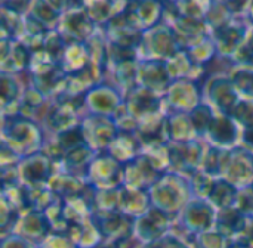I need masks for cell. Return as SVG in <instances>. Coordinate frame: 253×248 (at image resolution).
Wrapping results in <instances>:
<instances>
[{
	"label": "cell",
	"instance_id": "cell-1",
	"mask_svg": "<svg viewBox=\"0 0 253 248\" xmlns=\"http://www.w3.org/2000/svg\"><path fill=\"white\" fill-rule=\"evenodd\" d=\"M168 226V216L160 210H153L147 217L141 219L139 234L147 240H156L162 237Z\"/></svg>",
	"mask_w": 253,
	"mask_h": 248
},
{
	"label": "cell",
	"instance_id": "cell-2",
	"mask_svg": "<svg viewBox=\"0 0 253 248\" xmlns=\"http://www.w3.org/2000/svg\"><path fill=\"white\" fill-rule=\"evenodd\" d=\"M245 228V217L240 210H224L218 219V229L224 237L242 234Z\"/></svg>",
	"mask_w": 253,
	"mask_h": 248
},
{
	"label": "cell",
	"instance_id": "cell-3",
	"mask_svg": "<svg viewBox=\"0 0 253 248\" xmlns=\"http://www.w3.org/2000/svg\"><path fill=\"white\" fill-rule=\"evenodd\" d=\"M203 25L199 21H194L191 18H184L181 22H178V34L176 38L179 43L190 44V47H196V41L202 38Z\"/></svg>",
	"mask_w": 253,
	"mask_h": 248
},
{
	"label": "cell",
	"instance_id": "cell-4",
	"mask_svg": "<svg viewBox=\"0 0 253 248\" xmlns=\"http://www.w3.org/2000/svg\"><path fill=\"white\" fill-rule=\"evenodd\" d=\"M22 172L27 180L33 183L42 182L49 177V161L43 155H34L22 167Z\"/></svg>",
	"mask_w": 253,
	"mask_h": 248
},
{
	"label": "cell",
	"instance_id": "cell-5",
	"mask_svg": "<svg viewBox=\"0 0 253 248\" xmlns=\"http://www.w3.org/2000/svg\"><path fill=\"white\" fill-rule=\"evenodd\" d=\"M169 157H170V161L175 166H179V167L194 166V163L199 161L197 145L185 143V145H179L176 148H172L170 152H169Z\"/></svg>",
	"mask_w": 253,
	"mask_h": 248
},
{
	"label": "cell",
	"instance_id": "cell-6",
	"mask_svg": "<svg viewBox=\"0 0 253 248\" xmlns=\"http://www.w3.org/2000/svg\"><path fill=\"white\" fill-rule=\"evenodd\" d=\"M211 135L219 143H231L236 138V129L228 118L222 117L212 121Z\"/></svg>",
	"mask_w": 253,
	"mask_h": 248
},
{
	"label": "cell",
	"instance_id": "cell-7",
	"mask_svg": "<svg viewBox=\"0 0 253 248\" xmlns=\"http://www.w3.org/2000/svg\"><path fill=\"white\" fill-rule=\"evenodd\" d=\"M243 34H245V30H243V27H239V25L236 27V25L224 24L221 28H218L219 44L227 50L234 49L243 38Z\"/></svg>",
	"mask_w": 253,
	"mask_h": 248
},
{
	"label": "cell",
	"instance_id": "cell-8",
	"mask_svg": "<svg viewBox=\"0 0 253 248\" xmlns=\"http://www.w3.org/2000/svg\"><path fill=\"white\" fill-rule=\"evenodd\" d=\"M67 31L74 38H84L92 31V22L83 13H73L67 19Z\"/></svg>",
	"mask_w": 253,
	"mask_h": 248
},
{
	"label": "cell",
	"instance_id": "cell-9",
	"mask_svg": "<svg viewBox=\"0 0 253 248\" xmlns=\"http://www.w3.org/2000/svg\"><path fill=\"white\" fill-rule=\"evenodd\" d=\"M209 195H211V200L215 204H218L221 207H228L230 204L234 203V198L237 195V191L231 185H228L227 182H222L221 180V182L213 183V188H212V191H211Z\"/></svg>",
	"mask_w": 253,
	"mask_h": 248
},
{
	"label": "cell",
	"instance_id": "cell-10",
	"mask_svg": "<svg viewBox=\"0 0 253 248\" xmlns=\"http://www.w3.org/2000/svg\"><path fill=\"white\" fill-rule=\"evenodd\" d=\"M187 222L188 226H191L193 229H205L208 228L211 223V209H208L206 206L202 204H196L190 209L188 214H187Z\"/></svg>",
	"mask_w": 253,
	"mask_h": 248
},
{
	"label": "cell",
	"instance_id": "cell-11",
	"mask_svg": "<svg viewBox=\"0 0 253 248\" xmlns=\"http://www.w3.org/2000/svg\"><path fill=\"white\" fill-rule=\"evenodd\" d=\"M142 192H122L119 197V206L126 212V213H142L145 209L147 201H142Z\"/></svg>",
	"mask_w": 253,
	"mask_h": 248
},
{
	"label": "cell",
	"instance_id": "cell-12",
	"mask_svg": "<svg viewBox=\"0 0 253 248\" xmlns=\"http://www.w3.org/2000/svg\"><path fill=\"white\" fill-rule=\"evenodd\" d=\"M157 108H159V101L151 92L142 90V93L133 98L132 111L136 114H150V112H154Z\"/></svg>",
	"mask_w": 253,
	"mask_h": 248
},
{
	"label": "cell",
	"instance_id": "cell-13",
	"mask_svg": "<svg viewBox=\"0 0 253 248\" xmlns=\"http://www.w3.org/2000/svg\"><path fill=\"white\" fill-rule=\"evenodd\" d=\"M83 130L79 129V127H74V129H70V130H65L61 133L59 136V146L62 149H76V148H80L83 146Z\"/></svg>",
	"mask_w": 253,
	"mask_h": 248
},
{
	"label": "cell",
	"instance_id": "cell-14",
	"mask_svg": "<svg viewBox=\"0 0 253 248\" xmlns=\"http://www.w3.org/2000/svg\"><path fill=\"white\" fill-rule=\"evenodd\" d=\"M212 112L206 105H200L194 109V112L191 114V124L194 126L196 130L203 132L208 126L212 124Z\"/></svg>",
	"mask_w": 253,
	"mask_h": 248
},
{
	"label": "cell",
	"instance_id": "cell-15",
	"mask_svg": "<svg viewBox=\"0 0 253 248\" xmlns=\"http://www.w3.org/2000/svg\"><path fill=\"white\" fill-rule=\"evenodd\" d=\"M234 117L243 124L253 127V102H240L239 105H236Z\"/></svg>",
	"mask_w": 253,
	"mask_h": 248
},
{
	"label": "cell",
	"instance_id": "cell-16",
	"mask_svg": "<svg viewBox=\"0 0 253 248\" xmlns=\"http://www.w3.org/2000/svg\"><path fill=\"white\" fill-rule=\"evenodd\" d=\"M89 157H90V149L80 146V148H76L68 152L67 163L70 166H83V163H86Z\"/></svg>",
	"mask_w": 253,
	"mask_h": 248
},
{
	"label": "cell",
	"instance_id": "cell-17",
	"mask_svg": "<svg viewBox=\"0 0 253 248\" xmlns=\"http://www.w3.org/2000/svg\"><path fill=\"white\" fill-rule=\"evenodd\" d=\"M234 84L245 92V95L253 96V72H239L234 77Z\"/></svg>",
	"mask_w": 253,
	"mask_h": 248
},
{
	"label": "cell",
	"instance_id": "cell-18",
	"mask_svg": "<svg viewBox=\"0 0 253 248\" xmlns=\"http://www.w3.org/2000/svg\"><path fill=\"white\" fill-rule=\"evenodd\" d=\"M44 47L46 52L50 53L52 56H56L59 50H62V40L59 37V34L56 33H50L44 37Z\"/></svg>",
	"mask_w": 253,
	"mask_h": 248
},
{
	"label": "cell",
	"instance_id": "cell-19",
	"mask_svg": "<svg viewBox=\"0 0 253 248\" xmlns=\"http://www.w3.org/2000/svg\"><path fill=\"white\" fill-rule=\"evenodd\" d=\"M43 248H73V243L71 240H67L62 235L59 237V234H56L55 237L44 240Z\"/></svg>",
	"mask_w": 253,
	"mask_h": 248
},
{
	"label": "cell",
	"instance_id": "cell-20",
	"mask_svg": "<svg viewBox=\"0 0 253 248\" xmlns=\"http://www.w3.org/2000/svg\"><path fill=\"white\" fill-rule=\"evenodd\" d=\"M219 151L213 149L209 152L208 158H206V170L209 173H219V167H221V161H219Z\"/></svg>",
	"mask_w": 253,
	"mask_h": 248
},
{
	"label": "cell",
	"instance_id": "cell-21",
	"mask_svg": "<svg viewBox=\"0 0 253 248\" xmlns=\"http://www.w3.org/2000/svg\"><path fill=\"white\" fill-rule=\"evenodd\" d=\"M239 204H240V212H242V213L253 212V189L245 191V192L240 195Z\"/></svg>",
	"mask_w": 253,
	"mask_h": 248
},
{
	"label": "cell",
	"instance_id": "cell-22",
	"mask_svg": "<svg viewBox=\"0 0 253 248\" xmlns=\"http://www.w3.org/2000/svg\"><path fill=\"white\" fill-rule=\"evenodd\" d=\"M9 92H12L13 95H16V84L13 83V80H9V78L4 77L3 81H1V95H3V101L4 102H7V101L12 99V95Z\"/></svg>",
	"mask_w": 253,
	"mask_h": 248
},
{
	"label": "cell",
	"instance_id": "cell-23",
	"mask_svg": "<svg viewBox=\"0 0 253 248\" xmlns=\"http://www.w3.org/2000/svg\"><path fill=\"white\" fill-rule=\"evenodd\" d=\"M240 235L242 237L237 240V244L246 248H253V225L251 228H245V231Z\"/></svg>",
	"mask_w": 253,
	"mask_h": 248
},
{
	"label": "cell",
	"instance_id": "cell-24",
	"mask_svg": "<svg viewBox=\"0 0 253 248\" xmlns=\"http://www.w3.org/2000/svg\"><path fill=\"white\" fill-rule=\"evenodd\" d=\"M240 58H242L243 61H246V62L253 64V38L245 46V47H242V50H240Z\"/></svg>",
	"mask_w": 253,
	"mask_h": 248
},
{
	"label": "cell",
	"instance_id": "cell-25",
	"mask_svg": "<svg viewBox=\"0 0 253 248\" xmlns=\"http://www.w3.org/2000/svg\"><path fill=\"white\" fill-rule=\"evenodd\" d=\"M47 194V191H37V198H42L43 195H46ZM25 200H27V206H30V204H34L36 206V203H39L40 200H33L27 192H25Z\"/></svg>",
	"mask_w": 253,
	"mask_h": 248
},
{
	"label": "cell",
	"instance_id": "cell-26",
	"mask_svg": "<svg viewBox=\"0 0 253 248\" xmlns=\"http://www.w3.org/2000/svg\"><path fill=\"white\" fill-rule=\"evenodd\" d=\"M245 141H246V143H249V145H252L253 146V127H249V129L246 130V133H245Z\"/></svg>",
	"mask_w": 253,
	"mask_h": 248
},
{
	"label": "cell",
	"instance_id": "cell-27",
	"mask_svg": "<svg viewBox=\"0 0 253 248\" xmlns=\"http://www.w3.org/2000/svg\"><path fill=\"white\" fill-rule=\"evenodd\" d=\"M101 248H114V247H101Z\"/></svg>",
	"mask_w": 253,
	"mask_h": 248
}]
</instances>
